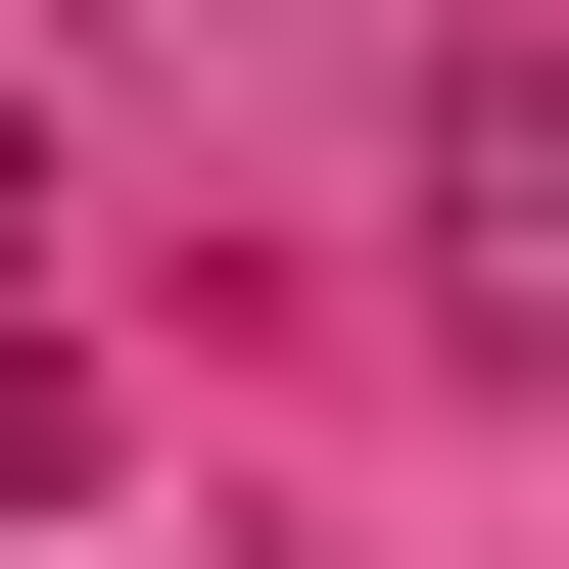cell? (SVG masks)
I'll return each instance as SVG.
<instances>
[{
  "label": "cell",
  "mask_w": 569,
  "mask_h": 569,
  "mask_svg": "<svg viewBox=\"0 0 569 569\" xmlns=\"http://www.w3.org/2000/svg\"><path fill=\"white\" fill-rule=\"evenodd\" d=\"M427 238H475V284L569 332V96H475V142H427Z\"/></svg>",
  "instance_id": "obj_1"
}]
</instances>
